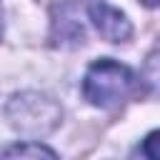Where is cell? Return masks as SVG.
I'll list each match as a JSON object with an SVG mask.
<instances>
[{"instance_id":"1","label":"cell","mask_w":160,"mask_h":160,"mask_svg":"<svg viewBox=\"0 0 160 160\" xmlns=\"http://www.w3.org/2000/svg\"><path fill=\"white\" fill-rule=\"evenodd\" d=\"M135 88V75L128 65H120L110 58L95 60L82 78V95L95 108L120 105Z\"/></svg>"},{"instance_id":"2","label":"cell","mask_w":160,"mask_h":160,"mask_svg":"<svg viewBox=\"0 0 160 160\" xmlns=\"http://www.w3.org/2000/svg\"><path fill=\"white\" fill-rule=\"evenodd\" d=\"M92 25L98 28V32L108 40V42H125L132 35V25L128 20L125 12H120L118 8L108 5L105 0H95L88 8Z\"/></svg>"},{"instance_id":"3","label":"cell","mask_w":160,"mask_h":160,"mask_svg":"<svg viewBox=\"0 0 160 160\" xmlns=\"http://www.w3.org/2000/svg\"><path fill=\"white\" fill-rule=\"evenodd\" d=\"M0 155H32V158L48 155V158H55V152L42 148V145H12V148H2Z\"/></svg>"},{"instance_id":"4","label":"cell","mask_w":160,"mask_h":160,"mask_svg":"<svg viewBox=\"0 0 160 160\" xmlns=\"http://www.w3.org/2000/svg\"><path fill=\"white\" fill-rule=\"evenodd\" d=\"M142 152H145L148 158H152V160H160V130H155V132H150V135L145 138Z\"/></svg>"},{"instance_id":"5","label":"cell","mask_w":160,"mask_h":160,"mask_svg":"<svg viewBox=\"0 0 160 160\" xmlns=\"http://www.w3.org/2000/svg\"><path fill=\"white\" fill-rule=\"evenodd\" d=\"M142 5H148V8H158L160 5V0H140Z\"/></svg>"},{"instance_id":"6","label":"cell","mask_w":160,"mask_h":160,"mask_svg":"<svg viewBox=\"0 0 160 160\" xmlns=\"http://www.w3.org/2000/svg\"><path fill=\"white\" fill-rule=\"evenodd\" d=\"M0 35H2V8H0Z\"/></svg>"}]
</instances>
